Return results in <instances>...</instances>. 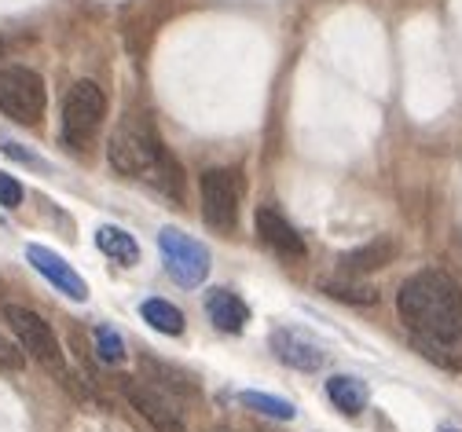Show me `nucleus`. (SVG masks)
<instances>
[{
  "mask_svg": "<svg viewBox=\"0 0 462 432\" xmlns=\"http://www.w3.org/2000/svg\"><path fill=\"white\" fill-rule=\"evenodd\" d=\"M396 312L415 337L451 345L462 334V286L448 271H419L400 286Z\"/></svg>",
  "mask_w": 462,
  "mask_h": 432,
  "instance_id": "nucleus-1",
  "label": "nucleus"
},
{
  "mask_svg": "<svg viewBox=\"0 0 462 432\" xmlns=\"http://www.w3.org/2000/svg\"><path fill=\"white\" fill-rule=\"evenodd\" d=\"M158 158H162V143H158V136L151 129V121L140 117V114L122 117V125L114 129V136L106 143L110 169L136 179V176H147Z\"/></svg>",
  "mask_w": 462,
  "mask_h": 432,
  "instance_id": "nucleus-2",
  "label": "nucleus"
},
{
  "mask_svg": "<svg viewBox=\"0 0 462 432\" xmlns=\"http://www.w3.org/2000/svg\"><path fill=\"white\" fill-rule=\"evenodd\" d=\"M5 323L12 326V334H15V341L23 345L26 355H33L44 370H51V374L67 378V359H63L60 341H55V330L33 312V308L5 304Z\"/></svg>",
  "mask_w": 462,
  "mask_h": 432,
  "instance_id": "nucleus-3",
  "label": "nucleus"
},
{
  "mask_svg": "<svg viewBox=\"0 0 462 432\" xmlns=\"http://www.w3.org/2000/svg\"><path fill=\"white\" fill-rule=\"evenodd\" d=\"M44 81L41 74L26 67H5L0 70V110H5L19 125H37L44 117Z\"/></svg>",
  "mask_w": 462,
  "mask_h": 432,
  "instance_id": "nucleus-4",
  "label": "nucleus"
},
{
  "mask_svg": "<svg viewBox=\"0 0 462 432\" xmlns=\"http://www.w3.org/2000/svg\"><path fill=\"white\" fill-rule=\"evenodd\" d=\"M103 114H106V96L96 81H78L70 92H67V103H63V136L70 147H85L99 125H103Z\"/></svg>",
  "mask_w": 462,
  "mask_h": 432,
  "instance_id": "nucleus-5",
  "label": "nucleus"
},
{
  "mask_svg": "<svg viewBox=\"0 0 462 432\" xmlns=\"http://www.w3.org/2000/svg\"><path fill=\"white\" fill-rule=\"evenodd\" d=\"M158 250H162V261H165L169 275L180 286H202V279L209 275V250L202 242H195L191 234L177 231V227H162Z\"/></svg>",
  "mask_w": 462,
  "mask_h": 432,
  "instance_id": "nucleus-6",
  "label": "nucleus"
},
{
  "mask_svg": "<svg viewBox=\"0 0 462 432\" xmlns=\"http://www.w3.org/2000/svg\"><path fill=\"white\" fill-rule=\"evenodd\" d=\"M122 392L129 400V407L154 428V432H188V421L177 407V400H172L169 392L154 389L151 381H140V378H125L122 381Z\"/></svg>",
  "mask_w": 462,
  "mask_h": 432,
  "instance_id": "nucleus-7",
  "label": "nucleus"
},
{
  "mask_svg": "<svg viewBox=\"0 0 462 432\" xmlns=\"http://www.w3.org/2000/svg\"><path fill=\"white\" fill-rule=\"evenodd\" d=\"M199 195H202V216L213 227H231L239 216V172L231 169H206L199 179Z\"/></svg>",
  "mask_w": 462,
  "mask_h": 432,
  "instance_id": "nucleus-8",
  "label": "nucleus"
},
{
  "mask_svg": "<svg viewBox=\"0 0 462 432\" xmlns=\"http://www.w3.org/2000/svg\"><path fill=\"white\" fill-rule=\"evenodd\" d=\"M26 261L55 286V290H60V293H67L70 300H88V286H85V279L60 257V253H51L48 250V245H26Z\"/></svg>",
  "mask_w": 462,
  "mask_h": 432,
  "instance_id": "nucleus-9",
  "label": "nucleus"
},
{
  "mask_svg": "<svg viewBox=\"0 0 462 432\" xmlns=\"http://www.w3.org/2000/svg\"><path fill=\"white\" fill-rule=\"evenodd\" d=\"M257 234L264 245H272V250L279 257H291V261H301L305 257V238L298 234V227L291 220H282V213L275 209H257Z\"/></svg>",
  "mask_w": 462,
  "mask_h": 432,
  "instance_id": "nucleus-10",
  "label": "nucleus"
},
{
  "mask_svg": "<svg viewBox=\"0 0 462 432\" xmlns=\"http://www.w3.org/2000/svg\"><path fill=\"white\" fill-rule=\"evenodd\" d=\"M272 348L279 352L282 363H291L298 370H319L327 363L323 348L309 334H301V330H275L272 334Z\"/></svg>",
  "mask_w": 462,
  "mask_h": 432,
  "instance_id": "nucleus-11",
  "label": "nucleus"
},
{
  "mask_svg": "<svg viewBox=\"0 0 462 432\" xmlns=\"http://www.w3.org/2000/svg\"><path fill=\"white\" fill-rule=\"evenodd\" d=\"M206 312H209V319L220 334H243L246 323H250V308L227 290H213L206 297Z\"/></svg>",
  "mask_w": 462,
  "mask_h": 432,
  "instance_id": "nucleus-12",
  "label": "nucleus"
},
{
  "mask_svg": "<svg viewBox=\"0 0 462 432\" xmlns=\"http://www.w3.org/2000/svg\"><path fill=\"white\" fill-rule=\"evenodd\" d=\"M393 257H396V242H393V238H374V242L360 245V250L345 253V257H341V271L367 275V271H378V268L393 264Z\"/></svg>",
  "mask_w": 462,
  "mask_h": 432,
  "instance_id": "nucleus-13",
  "label": "nucleus"
},
{
  "mask_svg": "<svg viewBox=\"0 0 462 432\" xmlns=\"http://www.w3.org/2000/svg\"><path fill=\"white\" fill-rule=\"evenodd\" d=\"M327 400L341 410V414H360L367 407V385L360 378H349V374H334L327 381Z\"/></svg>",
  "mask_w": 462,
  "mask_h": 432,
  "instance_id": "nucleus-14",
  "label": "nucleus"
},
{
  "mask_svg": "<svg viewBox=\"0 0 462 432\" xmlns=\"http://www.w3.org/2000/svg\"><path fill=\"white\" fill-rule=\"evenodd\" d=\"M96 245L99 250L114 261V264H125V268H133L136 261H140V245H136V238L129 234V231H122V227H110V224H103L99 231H96Z\"/></svg>",
  "mask_w": 462,
  "mask_h": 432,
  "instance_id": "nucleus-15",
  "label": "nucleus"
},
{
  "mask_svg": "<svg viewBox=\"0 0 462 432\" xmlns=\"http://www.w3.org/2000/svg\"><path fill=\"white\" fill-rule=\"evenodd\" d=\"M140 316H143V323H151L158 334H169V337H180L184 334V312L177 304H169V300H162V297H151V300H143L140 304Z\"/></svg>",
  "mask_w": 462,
  "mask_h": 432,
  "instance_id": "nucleus-16",
  "label": "nucleus"
},
{
  "mask_svg": "<svg viewBox=\"0 0 462 432\" xmlns=\"http://www.w3.org/2000/svg\"><path fill=\"white\" fill-rule=\"evenodd\" d=\"M143 179H151L154 188L162 195H169V198H184V172H180L177 161H172V154H165V151H162V158L154 161V169Z\"/></svg>",
  "mask_w": 462,
  "mask_h": 432,
  "instance_id": "nucleus-17",
  "label": "nucleus"
},
{
  "mask_svg": "<svg viewBox=\"0 0 462 432\" xmlns=\"http://www.w3.org/2000/svg\"><path fill=\"white\" fill-rule=\"evenodd\" d=\"M323 293L327 297H334V300H345V304H360V308H367V304H374L378 300V290L374 286H367V282H345V279H330V282H323Z\"/></svg>",
  "mask_w": 462,
  "mask_h": 432,
  "instance_id": "nucleus-18",
  "label": "nucleus"
},
{
  "mask_svg": "<svg viewBox=\"0 0 462 432\" xmlns=\"http://www.w3.org/2000/svg\"><path fill=\"white\" fill-rule=\"evenodd\" d=\"M250 410H257V414H264V418H275V421H294V403H286V400H279V396H272V392H243L239 396Z\"/></svg>",
  "mask_w": 462,
  "mask_h": 432,
  "instance_id": "nucleus-19",
  "label": "nucleus"
},
{
  "mask_svg": "<svg viewBox=\"0 0 462 432\" xmlns=\"http://www.w3.org/2000/svg\"><path fill=\"white\" fill-rule=\"evenodd\" d=\"M96 352H99V359L110 363V366L125 363V341L114 334L110 326H99V330H96Z\"/></svg>",
  "mask_w": 462,
  "mask_h": 432,
  "instance_id": "nucleus-20",
  "label": "nucleus"
},
{
  "mask_svg": "<svg viewBox=\"0 0 462 432\" xmlns=\"http://www.w3.org/2000/svg\"><path fill=\"white\" fill-rule=\"evenodd\" d=\"M23 366H26V352H23V345L0 334V370H23Z\"/></svg>",
  "mask_w": 462,
  "mask_h": 432,
  "instance_id": "nucleus-21",
  "label": "nucleus"
},
{
  "mask_svg": "<svg viewBox=\"0 0 462 432\" xmlns=\"http://www.w3.org/2000/svg\"><path fill=\"white\" fill-rule=\"evenodd\" d=\"M19 202H23V183L15 176H8V172H0V206L15 209Z\"/></svg>",
  "mask_w": 462,
  "mask_h": 432,
  "instance_id": "nucleus-22",
  "label": "nucleus"
},
{
  "mask_svg": "<svg viewBox=\"0 0 462 432\" xmlns=\"http://www.w3.org/2000/svg\"><path fill=\"white\" fill-rule=\"evenodd\" d=\"M0 151H5L8 158H15V161H26V165H44L37 154H30V151H23V143H15V140H0Z\"/></svg>",
  "mask_w": 462,
  "mask_h": 432,
  "instance_id": "nucleus-23",
  "label": "nucleus"
},
{
  "mask_svg": "<svg viewBox=\"0 0 462 432\" xmlns=\"http://www.w3.org/2000/svg\"><path fill=\"white\" fill-rule=\"evenodd\" d=\"M440 432H458V428H451V425H444V428H440Z\"/></svg>",
  "mask_w": 462,
  "mask_h": 432,
  "instance_id": "nucleus-24",
  "label": "nucleus"
}]
</instances>
